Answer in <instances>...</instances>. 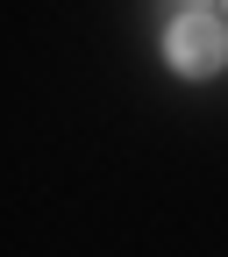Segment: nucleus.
Instances as JSON below:
<instances>
[{"instance_id":"nucleus-1","label":"nucleus","mask_w":228,"mask_h":257,"mask_svg":"<svg viewBox=\"0 0 228 257\" xmlns=\"http://www.w3.org/2000/svg\"><path fill=\"white\" fill-rule=\"evenodd\" d=\"M164 64L178 79H214L228 64V22L207 15V8H185L171 29H164Z\"/></svg>"}]
</instances>
